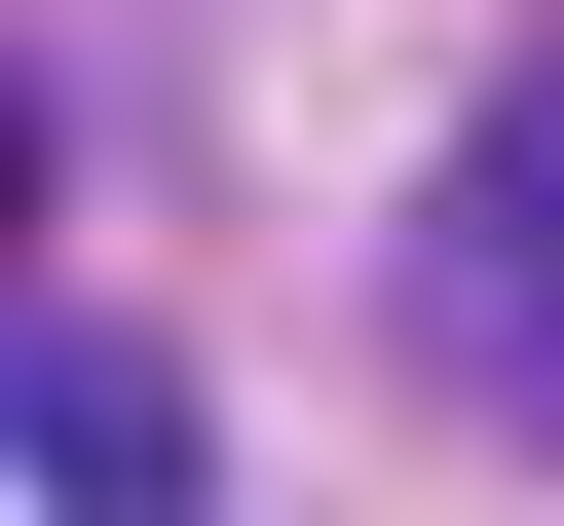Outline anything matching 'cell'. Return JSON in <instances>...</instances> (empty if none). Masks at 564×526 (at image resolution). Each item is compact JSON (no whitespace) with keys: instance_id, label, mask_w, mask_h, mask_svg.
Listing matches in <instances>:
<instances>
[{"instance_id":"6da1fadb","label":"cell","mask_w":564,"mask_h":526,"mask_svg":"<svg viewBox=\"0 0 564 526\" xmlns=\"http://www.w3.org/2000/svg\"><path fill=\"white\" fill-rule=\"evenodd\" d=\"M452 376H489V414H564V113H489V151H452Z\"/></svg>"},{"instance_id":"7a4b0ae2","label":"cell","mask_w":564,"mask_h":526,"mask_svg":"<svg viewBox=\"0 0 564 526\" xmlns=\"http://www.w3.org/2000/svg\"><path fill=\"white\" fill-rule=\"evenodd\" d=\"M39 526H188V376L151 339H39Z\"/></svg>"}]
</instances>
